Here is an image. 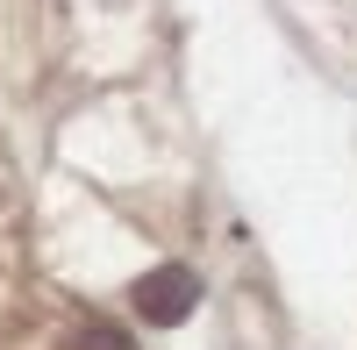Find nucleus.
Segmentation results:
<instances>
[{"instance_id":"nucleus-1","label":"nucleus","mask_w":357,"mask_h":350,"mask_svg":"<svg viewBox=\"0 0 357 350\" xmlns=\"http://www.w3.org/2000/svg\"><path fill=\"white\" fill-rule=\"evenodd\" d=\"M136 314L143 322H158V329H172V322H186L193 314V300H200V279L186 272V265H158V272H143L136 279Z\"/></svg>"},{"instance_id":"nucleus-2","label":"nucleus","mask_w":357,"mask_h":350,"mask_svg":"<svg viewBox=\"0 0 357 350\" xmlns=\"http://www.w3.org/2000/svg\"><path fill=\"white\" fill-rule=\"evenodd\" d=\"M65 350H136V343H129V329H114V322H79L65 336Z\"/></svg>"}]
</instances>
